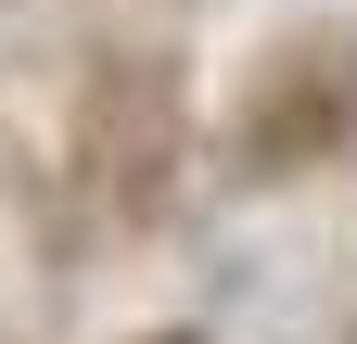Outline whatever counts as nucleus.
Instances as JSON below:
<instances>
[{"instance_id": "nucleus-1", "label": "nucleus", "mask_w": 357, "mask_h": 344, "mask_svg": "<svg viewBox=\"0 0 357 344\" xmlns=\"http://www.w3.org/2000/svg\"><path fill=\"white\" fill-rule=\"evenodd\" d=\"M178 166V64L166 52H115L77 102V179L102 217H153Z\"/></svg>"}, {"instance_id": "nucleus-2", "label": "nucleus", "mask_w": 357, "mask_h": 344, "mask_svg": "<svg viewBox=\"0 0 357 344\" xmlns=\"http://www.w3.org/2000/svg\"><path fill=\"white\" fill-rule=\"evenodd\" d=\"M357 141V38H281L255 64V102H243V166L255 179H306Z\"/></svg>"}]
</instances>
